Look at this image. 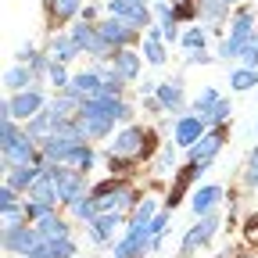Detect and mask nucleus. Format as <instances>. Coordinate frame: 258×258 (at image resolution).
Wrapping results in <instances>:
<instances>
[{"instance_id":"39","label":"nucleus","mask_w":258,"mask_h":258,"mask_svg":"<svg viewBox=\"0 0 258 258\" xmlns=\"http://www.w3.org/2000/svg\"><path fill=\"white\" fill-rule=\"evenodd\" d=\"M205 61H212L208 50H190V54H186V64H205Z\"/></svg>"},{"instance_id":"21","label":"nucleus","mask_w":258,"mask_h":258,"mask_svg":"<svg viewBox=\"0 0 258 258\" xmlns=\"http://www.w3.org/2000/svg\"><path fill=\"white\" fill-rule=\"evenodd\" d=\"M40 172H43V165H18V169L8 172V186L11 190H29L32 183L40 179Z\"/></svg>"},{"instance_id":"7","label":"nucleus","mask_w":258,"mask_h":258,"mask_svg":"<svg viewBox=\"0 0 258 258\" xmlns=\"http://www.w3.org/2000/svg\"><path fill=\"white\" fill-rule=\"evenodd\" d=\"M219 233V215L215 212H208V215H201V222L198 226H190V230L183 233V258L190 254V251H198V247H205L212 237Z\"/></svg>"},{"instance_id":"1","label":"nucleus","mask_w":258,"mask_h":258,"mask_svg":"<svg viewBox=\"0 0 258 258\" xmlns=\"http://www.w3.org/2000/svg\"><path fill=\"white\" fill-rule=\"evenodd\" d=\"M43 165H47V161H43ZM47 169H50V176H54V183H57L61 205H76V201L86 198V179H83V172H76L72 165H47Z\"/></svg>"},{"instance_id":"26","label":"nucleus","mask_w":258,"mask_h":258,"mask_svg":"<svg viewBox=\"0 0 258 258\" xmlns=\"http://www.w3.org/2000/svg\"><path fill=\"white\" fill-rule=\"evenodd\" d=\"M47 8L54 15V22H72V15H79L83 0H47Z\"/></svg>"},{"instance_id":"25","label":"nucleus","mask_w":258,"mask_h":258,"mask_svg":"<svg viewBox=\"0 0 258 258\" xmlns=\"http://www.w3.org/2000/svg\"><path fill=\"white\" fill-rule=\"evenodd\" d=\"M93 161H97V154H93V147H86V144H79V147H76V151L69 154V161H64V165H72L76 172H83V176H86V172L93 169Z\"/></svg>"},{"instance_id":"23","label":"nucleus","mask_w":258,"mask_h":258,"mask_svg":"<svg viewBox=\"0 0 258 258\" xmlns=\"http://www.w3.org/2000/svg\"><path fill=\"white\" fill-rule=\"evenodd\" d=\"M79 54H83V47H79L72 36H54V40H50V57L61 61V64H69V61L79 57Z\"/></svg>"},{"instance_id":"29","label":"nucleus","mask_w":258,"mask_h":258,"mask_svg":"<svg viewBox=\"0 0 258 258\" xmlns=\"http://www.w3.org/2000/svg\"><path fill=\"white\" fill-rule=\"evenodd\" d=\"M230 86H233V90H251V86H258V69H237V72L230 76Z\"/></svg>"},{"instance_id":"38","label":"nucleus","mask_w":258,"mask_h":258,"mask_svg":"<svg viewBox=\"0 0 258 258\" xmlns=\"http://www.w3.org/2000/svg\"><path fill=\"white\" fill-rule=\"evenodd\" d=\"M165 226H169V212H158L151 219V237H161V233H165Z\"/></svg>"},{"instance_id":"35","label":"nucleus","mask_w":258,"mask_h":258,"mask_svg":"<svg viewBox=\"0 0 258 258\" xmlns=\"http://www.w3.org/2000/svg\"><path fill=\"white\" fill-rule=\"evenodd\" d=\"M240 61H244V69H258V40L240 47Z\"/></svg>"},{"instance_id":"20","label":"nucleus","mask_w":258,"mask_h":258,"mask_svg":"<svg viewBox=\"0 0 258 258\" xmlns=\"http://www.w3.org/2000/svg\"><path fill=\"white\" fill-rule=\"evenodd\" d=\"M158 104L165 111L183 115V90H179V83H158Z\"/></svg>"},{"instance_id":"37","label":"nucleus","mask_w":258,"mask_h":258,"mask_svg":"<svg viewBox=\"0 0 258 258\" xmlns=\"http://www.w3.org/2000/svg\"><path fill=\"white\" fill-rule=\"evenodd\" d=\"M176 151H172V144H165V147H161V154H158V176L161 172H169L172 165H176V158H172Z\"/></svg>"},{"instance_id":"9","label":"nucleus","mask_w":258,"mask_h":258,"mask_svg":"<svg viewBox=\"0 0 258 258\" xmlns=\"http://www.w3.org/2000/svg\"><path fill=\"white\" fill-rule=\"evenodd\" d=\"M190 8H194V15H198L208 29H222V22H226V18H233L226 0H194Z\"/></svg>"},{"instance_id":"12","label":"nucleus","mask_w":258,"mask_h":258,"mask_svg":"<svg viewBox=\"0 0 258 258\" xmlns=\"http://www.w3.org/2000/svg\"><path fill=\"white\" fill-rule=\"evenodd\" d=\"M72 254H76V240L72 237H54V240L43 237L40 247L32 251L29 258H72Z\"/></svg>"},{"instance_id":"40","label":"nucleus","mask_w":258,"mask_h":258,"mask_svg":"<svg viewBox=\"0 0 258 258\" xmlns=\"http://www.w3.org/2000/svg\"><path fill=\"white\" fill-rule=\"evenodd\" d=\"M240 258H258V251H244V254H240Z\"/></svg>"},{"instance_id":"36","label":"nucleus","mask_w":258,"mask_h":258,"mask_svg":"<svg viewBox=\"0 0 258 258\" xmlns=\"http://www.w3.org/2000/svg\"><path fill=\"white\" fill-rule=\"evenodd\" d=\"M154 208H158V205H154V198H144V201H140V208L133 212V222H151V219H154Z\"/></svg>"},{"instance_id":"28","label":"nucleus","mask_w":258,"mask_h":258,"mask_svg":"<svg viewBox=\"0 0 258 258\" xmlns=\"http://www.w3.org/2000/svg\"><path fill=\"white\" fill-rule=\"evenodd\" d=\"M179 47H183V54H190V50H205V29H186L183 36H179Z\"/></svg>"},{"instance_id":"31","label":"nucleus","mask_w":258,"mask_h":258,"mask_svg":"<svg viewBox=\"0 0 258 258\" xmlns=\"http://www.w3.org/2000/svg\"><path fill=\"white\" fill-rule=\"evenodd\" d=\"M47 76H50V83L61 86V90H69V83H72V79H69V69H64L61 61H50V72H47Z\"/></svg>"},{"instance_id":"33","label":"nucleus","mask_w":258,"mask_h":258,"mask_svg":"<svg viewBox=\"0 0 258 258\" xmlns=\"http://www.w3.org/2000/svg\"><path fill=\"white\" fill-rule=\"evenodd\" d=\"M244 183H247V186H258V147L247 154V165H244Z\"/></svg>"},{"instance_id":"41","label":"nucleus","mask_w":258,"mask_h":258,"mask_svg":"<svg viewBox=\"0 0 258 258\" xmlns=\"http://www.w3.org/2000/svg\"><path fill=\"white\" fill-rule=\"evenodd\" d=\"M226 4H237V0H226Z\"/></svg>"},{"instance_id":"11","label":"nucleus","mask_w":258,"mask_h":258,"mask_svg":"<svg viewBox=\"0 0 258 258\" xmlns=\"http://www.w3.org/2000/svg\"><path fill=\"white\" fill-rule=\"evenodd\" d=\"M29 201H36V205H47V208L61 205V198H57V183H54V176H50V169H47V165H43L40 179L29 186Z\"/></svg>"},{"instance_id":"3","label":"nucleus","mask_w":258,"mask_h":258,"mask_svg":"<svg viewBox=\"0 0 258 258\" xmlns=\"http://www.w3.org/2000/svg\"><path fill=\"white\" fill-rule=\"evenodd\" d=\"M0 165H4L8 172L18 169V165H43V158L36 151V140H32L29 133H22L11 147H0Z\"/></svg>"},{"instance_id":"18","label":"nucleus","mask_w":258,"mask_h":258,"mask_svg":"<svg viewBox=\"0 0 258 258\" xmlns=\"http://www.w3.org/2000/svg\"><path fill=\"white\" fill-rule=\"evenodd\" d=\"M36 230H40L43 237H50V240H54V237H72V233H69V222H64L54 208H50V212H43V215L36 219Z\"/></svg>"},{"instance_id":"14","label":"nucleus","mask_w":258,"mask_h":258,"mask_svg":"<svg viewBox=\"0 0 258 258\" xmlns=\"http://www.w3.org/2000/svg\"><path fill=\"white\" fill-rule=\"evenodd\" d=\"M219 201H222V186H219V183H205V186L190 198V212H194V215H208Z\"/></svg>"},{"instance_id":"4","label":"nucleus","mask_w":258,"mask_h":258,"mask_svg":"<svg viewBox=\"0 0 258 258\" xmlns=\"http://www.w3.org/2000/svg\"><path fill=\"white\" fill-rule=\"evenodd\" d=\"M97 32H101V40H104L111 50H125L129 43H137V29L125 25V22L115 18V15H108V18L97 22Z\"/></svg>"},{"instance_id":"30","label":"nucleus","mask_w":258,"mask_h":258,"mask_svg":"<svg viewBox=\"0 0 258 258\" xmlns=\"http://www.w3.org/2000/svg\"><path fill=\"white\" fill-rule=\"evenodd\" d=\"M219 101H222V97H219V90H201V97L194 101V115H201V118H205V115H208V111H212Z\"/></svg>"},{"instance_id":"17","label":"nucleus","mask_w":258,"mask_h":258,"mask_svg":"<svg viewBox=\"0 0 258 258\" xmlns=\"http://www.w3.org/2000/svg\"><path fill=\"white\" fill-rule=\"evenodd\" d=\"M111 125H115V118H108V115H83L79 111V129H83V137H90V140L108 137Z\"/></svg>"},{"instance_id":"10","label":"nucleus","mask_w":258,"mask_h":258,"mask_svg":"<svg viewBox=\"0 0 258 258\" xmlns=\"http://www.w3.org/2000/svg\"><path fill=\"white\" fill-rule=\"evenodd\" d=\"M8 104H11V118H32V115L43 111V93L40 90H22L15 97H8Z\"/></svg>"},{"instance_id":"2","label":"nucleus","mask_w":258,"mask_h":258,"mask_svg":"<svg viewBox=\"0 0 258 258\" xmlns=\"http://www.w3.org/2000/svg\"><path fill=\"white\" fill-rule=\"evenodd\" d=\"M151 154V137L144 133L140 125H129V129H122V133L115 137V144H111V158H118V161H133V158H147Z\"/></svg>"},{"instance_id":"19","label":"nucleus","mask_w":258,"mask_h":258,"mask_svg":"<svg viewBox=\"0 0 258 258\" xmlns=\"http://www.w3.org/2000/svg\"><path fill=\"white\" fill-rule=\"evenodd\" d=\"M111 61H115V72H118L125 83H133V79L140 76V57L129 50V47H125V50H115V57H111Z\"/></svg>"},{"instance_id":"22","label":"nucleus","mask_w":258,"mask_h":258,"mask_svg":"<svg viewBox=\"0 0 258 258\" xmlns=\"http://www.w3.org/2000/svg\"><path fill=\"white\" fill-rule=\"evenodd\" d=\"M25 133L32 137V140H36V144H43L50 133H54V115H50V108H43L40 115H32L29 118V129H25Z\"/></svg>"},{"instance_id":"27","label":"nucleus","mask_w":258,"mask_h":258,"mask_svg":"<svg viewBox=\"0 0 258 258\" xmlns=\"http://www.w3.org/2000/svg\"><path fill=\"white\" fill-rule=\"evenodd\" d=\"M72 215L79 219V222H93L97 215H101V208H97V198L90 194V198H83V201H76L72 205Z\"/></svg>"},{"instance_id":"42","label":"nucleus","mask_w":258,"mask_h":258,"mask_svg":"<svg viewBox=\"0 0 258 258\" xmlns=\"http://www.w3.org/2000/svg\"><path fill=\"white\" fill-rule=\"evenodd\" d=\"M254 40H258V36H254Z\"/></svg>"},{"instance_id":"13","label":"nucleus","mask_w":258,"mask_h":258,"mask_svg":"<svg viewBox=\"0 0 258 258\" xmlns=\"http://www.w3.org/2000/svg\"><path fill=\"white\" fill-rule=\"evenodd\" d=\"M118 222H122V212H101L93 222H86V226H90V240H93V244H108V237L115 233Z\"/></svg>"},{"instance_id":"32","label":"nucleus","mask_w":258,"mask_h":258,"mask_svg":"<svg viewBox=\"0 0 258 258\" xmlns=\"http://www.w3.org/2000/svg\"><path fill=\"white\" fill-rule=\"evenodd\" d=\"M240 47H244L240 40H233V36H226V40H222V43L215 47V54H219V57H226V61H230V57H240Z\"/></svg>"},{"instance_id":"16","label":"nucleus","mask_w":258,"mask_h":258,"mask_svg":"<svg viewBox=\"0 0 258 258\" xmlns=\"http://www.w3.org/2000/svg\"><path fill=\"white\" fill-rule=\"evenodd\" d=\"M230 25H233V32H230V36H233V40H240V43H251V40L258 36V32H254V11H247V8L233 11Z\"/></svg>"},{"instance_id":"8","label":"nucleus","mask_w":258,"mask_h":258,"mask_svg":"<svg viewBox=\"0 0 258 258\" xmlns=\"http://www.w3.org/2000/svg\"><path fill=\"white\" fill-rule=\"evenodd\" d=\"M205 129H208V125H205L201 115H194V111H190V115H179L176 125H172V140H176L179 147H194V144L205 137Z\"/></svg>"},{"instance_id":"24","label":"nucleus","mask_w":258,"mask_h":258,"mask_svg":"<svg viewBox=\"0 0 258 258\" xmlns=\"http://www.w3.org/2000/svg\"><path fill=\"white\" fill-rule=\"evenodd\" d=\"M29 79H36V76H32V69H29V64H18V61L4 72V86H8V90H15V93L29 90Z\"/></svg>"},{"instance_id":"34","label":"nucleus","mask_w":258,"mask_h":258,"mask_svg":"<svg viewBox=\"0 0 258 258\" xmlns=\"http://www.w3.org/2000/svg\"><path fill=\"white\" fill-rule=\"evenodd\" d=\"M133 8H147V0H108V11L111 15H125Z\"/></svg>"},{"instance_id":"15","label":"nucleus","mask_w":258,"mask_h":258,"mask_svg":"<svg viewBox=\"0 0 258 258\" xmlns=\"http://www.w3.org/2000/svg\"><path fill=\"white\" fill-rule=\"evenodd\" d=\"M69 90H72V93H79L83 101H86V97H93V93H101V90H104V79H101V72H97V69H90V72L72 76Z\"/></svg>"},{"instance_id":"6","label":"nucleus","mask_w":258,"mask_h":258,"mask_svg":"<svg viewBox=\"0 0 258 258\" xmlns=\"http://www.w3.org/2000/svg\"><path fill=\"white\" fill-rule=\"evenodd\" d=\"M40 240H43V233L36 230V226H4V247L8 251H18V254H32V251H36L40 247Z\"/></svg>"},{"instance_id":"5","label":"nucleus","mask_w":258,"mask_h":258,"mask_svg":"<svg viewBox=\"0 0 258 258\" xmlns=\"http://www.w3.org/2000/svg\"><path fill=\"white\" fill-rule=\"evenodd\" d=\"M222 140H226V133H222V129H219V133H205L198 144H194V147H186V165L190 169H208L212 165V158L222 151Z\"/></svg>"}]
</instances>
